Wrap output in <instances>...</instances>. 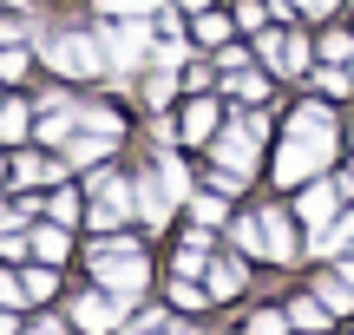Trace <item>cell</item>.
I'll list each match as a JSON object with an SVG mask.
<instances>
[{
	"label": "cell",
	"mask_w": 354,
	"mask_h": 335,
	"mask_svg": "<svg viewBox=\"0 0 354 335\" xmlns=\"http://www.w3.org/2000/svg\"><path fill=\"white\" fill-rule=\"evenodd\" d=\"M263 257H276V263L295 257V230H289V217H282V210H269V217H263Z\"/></svg>",
	"instance_id": "9"
},
{
	"label": "cell",
	"mask_w": 354,
	"mask_h": 335,
	"mask_svg": "<svg viewBox=\"0 0 354 335\" xmlns=\"http://www.w3.org/2000/svg\"><path fill=\"white\" fill-rule=\"evenodd\" d=\"M190 210H197V224H223V197H190Z\"/></svg>",
	"instance_id": "21"
},
{
	"label": "cell",
	"mask_w": 354,
	"mask_h": 335,
	"mask_svg": "<svg viewBox=\"0 0 354 335\" xmlns=\"http://www.w3.org/2000/svg\"><path fill=\"white\" fill-rule=\"evenodd\" d=\"M0 138H26V105H0Z\"/></svg>",
	"instance_id": "17"
},
{
	"label": "cell",
	"mask_w": 354,
	"mask_h": 335,
	"mask_svg": "<svg viewBox=\"0 0 354 335\" xmlns=\"http://www.w3.org/2000/svg\"><path fill=\"white\" fill-rule=\"evenodd\" d=\"M92 270H99V283L112 289V296H125V302L138 296L145 276H151V270H145V257H138L131 244H99V250H92Z\"/></svg>",
	"instance_id": "2"
},
{
	"label": "cell",
	"mask_w": 354,
	"mask_h": 335,
	"mask_svg": "<svg viewBox=\"0 0 354 335\" xmlns=\"http://www.w3.org/2000/svg\"><path fill=\"white\" fill-rule=\"evenodd\" d=\"M322 302H328L335 316H342V309H354V283H348V276H328V283H322Z\"/></svg>",
	"instance_id": "15"
},
{
	"label": "cell",
	"mask_w": 354,
	"mask_h": 335,
	"mask_svg": "<svg viewBox=\"0 0 354 335\" xmlns=\"http://www.w3.org/2000/svg\"><path fill=\"white\" fill-rule=\"evenodd\" d=\"M99 7H105V13H151L158 0H99Z\"/></svg>",
	"instance_id": "25"
},
{
	"label": "cell",
	"mask_w": 354,
	"mask_h": 335,
	"mask_svg": "<svg viewBox=\"0 0 354 335\" xmlns=\"http://www.w3.org/2000/svg\"><path fill=\"white\" fill-rule=\"evenodd\" d=\"M328 158H335V125H328V112H322V105H302V112H295L289 145H282V158H276V178H282V184H302V178H315Z\"/></svg>",
	"instance_id": "1"
},
{
	"label": "cell",
	"mask_w": 354,
	"mask_h": 335,
	"mask_svg": "<svg viewBox=\"0 0 354 335\" xmlns=\"http://www.w3.org/2000/svg\"><path fill=\"white\" fill-rule=\"evenodd\" d=\"M20 296V283H13V276H0V302H13Z\"/></svg>",
	"instance_id": "29"
},
{
	"label": "cell",
	"mask_w": 354,
	"mask_h": 335,
	"mask_svg": "<svg viewBox=\"0 0 354 335\" xmlns=\"http://www.w3.org/2000/svg\"><path fill=\"white\" fill-rule=\"evenodd\" d=\"M125 309H131L125 296H86V302H73V323L86 329V335H105V329H112Z\"/></svg>",
	"instance_id": "6"
},
{
	"label": "cell",
	"mask_w": 354,
	"mask_h": 335,
	"mask_svg": "<svg viewBox=\"0 0 354 335\" xmlns=\"http://www.w3.org/2000/svg\"><path fill=\"white\" fill-rule=\"evenodd\" d=\"M33 257H46V263H59V257H66V230H59V224L33 230Z\"/></svg>",
	"instance_id": "14"
},
{
	"label": "cell",
	"mask_w": 354,
	"mask_h": 335,
	"mask_svg": "<svg viewBox=\"0 0 354 335\" xmlns=\"http://www.w3.org/2000/svg\"><path fill=\"white\" fill-rule=\"evenodd\" d=\"M342 276H348V283H354V257H348V263H342Z\"/></svg>",
	"instance_id": "31"
},
{
	"label": "cell",
	"mask_w": 354,
	"mask_h": 335,
	"mask_svg": "<svg viewBox=\"0 0 354 335\" xmlns=\"http://www.w3.org/2000/svg\"><path fill=\"white\" fill-rule=\"evenodd\" d=\"M216 165H223V171H236V178H250V165H256V125L223 132V138H216Z\"/></svg>",
	"instance_id": "5"
},
{
	"label": "cell",
	"mask_w": 354,
	"mask_h": 335,
	"mask_svg": "<svg viewBox=\"0 0 354 335\" xmlns=\"http://www.w3.org/2000/svg\"><path fill=\"white\" fill-rule=\"evenodd\" d=\"M230 92H236L243 105H263V92H269V86H263L256 73H236V86H230Z\"/></svg>",
	"instance_id": "18"
},
{
	"label": "cell",
	"mask_w": 354,
	"mask_h": 335,
	"mask_svg": "<svg viewBox=\"0 0 354 335\" xmlns=\"http://www.w3.org/2000/svg\"><path fill=\"white\" fill-rule=\"evenodd\" d=\"M171 302H177V309H203V296H197L190 283H177V289H171Z\"/></svg>",
	"instance_id": "28"
},
{
	"label": "cell",
	"mask_w": 354,
	"mask_h": 335,
	"mask_svg": "<svg viewBox=\"0 0 354 335\" xmlns=\"http://www.w3.org/2000/svg\"><path fill=\"white\" fill-rule=\"evenodd\" d=\"M295 7H308V13H328V7H335V0H295Z\"/></svg>",
	"instance_id": "30"
},
{
	"label": "cell",
	"mask_w": 354,
	"mask_h": 335,
	"mask_svg": "<svg viewBox=\"0 0 354 335\" xmlns=\"http://www.w3.org/2000/svg\"><path fill=\"white\" fill-rule=\"evenodd\" d=\"M46 60L59 66V73H73V79H86V73H99V60H105V53L92 46L86 33H66V39H46Z\"/></svg>",
	"instance_id": "4"
},
{
	"label": "cell",
	"mask_w": 354,
	"mask_h": 335,
	"mask_svg": "<svg viewBox=\"0 0 354 335\" xmlns=\"http://www.w3.org/2000/svg\"><path fill=\"white\" fill-rule=\"evenodd\" d=\"M138 335H158V329H138Z\"/></svg>",
	"instance_id": "34"
},
{
	"label": "cell",
	"mask_w": 354,
	"mask_h": 335,
	"mask_svg": "<svg viewBox=\"0 0 354 335\" xmlns=\"http://www.w3.org/2000/svg\"><path fill=\"white\" fill-rule=\"evenodd\" d=\"M210 289H216V296H236V289H243V270H236V263H216V270H210Z\"/></svg>",
	"instance_id": "16"
},
{
	"label": "cell",
	"mask_w": 354,
	"mask_h": 335,
	"mask_svg": "<svg viewBox=\"0 0 354 335\" xmlns=\"http://www.w3.org/2000/svg\"><path fill=\"white\" fill-rule=\"evenodd\" d=\"M210 132H216V105L210 99H197V105H190V112H184V138H210Z\"/></svg>",
	"instance_id": "12"
},
{
	"label": "cell",
	"mask_w": 354,
	"mask_h": 335,
	"mask_svg": "<svg viewBox=\"0 0 354 335\" xmlns=\"http://www.w3.org/2000/svg\"><path fill=\"white\" fill-rule=\"evenodd\" d=\"M197 39H210V46H216V39H230V20H223V13H203V20H197Z\"/></svg>",
	"instance_id": "20"
},
{
	"label": "cell",
	"mask_w": 354,
	"mask_h": 335,
	"mask_svg": "<svg viewBox=\"0 0 354 335\" xmlns=\"http://www.w3.org/2000/svg\"><path fill=\"white\" fill-rule=\"evenodd\" d=\"M33 335H59V329H53V323H39V329H33Z\"/></svg>",
	"instance_id": "32"
},
{
	"label": "cell",
	"mask_w": 354,
	"mask_h": 335,
	"mask_svg": "<svg viewBox=\"0 0 354 335\" xmlns=\"http://www.w3.org/2000/svg\"><path fill=\"white\" fill-rule=\"evenodd\" d=\"M263 60L276 66V73H302V66H308V46H302L295 33H269V39H263Z\"/></svg>",
	"instance_id": "8"
},
{
	"label": "cell",
	"mask_w": 354,
	"mask_h": 335,
	"mask_svg": "<svg viewBox=\"0 0 354 335\" xmlns=\"http://www.w3.org/2000/svg\"><path fill=\"white\" fill-rule=\"evenodd\" d=\"M322 53H328V60H354V39L348 33H328V39H322Z\"/></svg>",
	"instance_id": "23"
},
{
	"label": "cell",
	"mask_w": 354,
	"mask_h": 335,
	"mask_svg": "<svg viewBox=\"0 0 354 335\" xmlns=\"http://www.w3.org/2000/svg\"><path fill=\"white\" fill-rule=\"evenodd\" d=\"M46 210H53V224H73V217H79V197H73V191H66V197H53V204H46Z\"/></svg>",
	"instance_id": "22"
},
{
	"label": "cell",
	"mask_w": 354,
	"mask_h": 335,
	"mask_svg": "<svg viewBox=\"0 0 354 335\" xmlns=\"http://www.w3.org/2000/svg\"><path fill=\"white\" fill-rule=\"evenodd\" d=\"M335 204H342V184H308V191L295 197V210H302L315 230H322V224H335Z\"/></svg>",
	"instance_id": "7"
},
{
	"label": "cell",
	"mask_w": 354,
	"mask_h": 335,
	"mask_svg": "<svg viewBox=\"0 0 354 335\" xmlns=\"http://www.w3.org/2000/svg\"><path fill=\"white\" fill-rule=\"evenodd\" d=\"M99 39H105V60H112V66H125V73L145 60V53H151V33L138 26V13H125V26H105Z\"/></svg>",
	"instance_id": "3"
},
{
	"label": "cell",
	"mask_w": 354,
	"mask_h": 335,
	"mask_svg": "<svg viewBox=\"0 0 354 335\" xmlns=\"http://www.w3.org/2000/svg\"><path fill=\"white\" fill-rule=\"evenodd\" d=\"M105 145H112V132H92V138H73V145H66V158H73V165H99Z\"/></svg>",
	"instance_id": "13"
},
{
	"label": "cell",
	"mask_w": 354,
	"mask_h": 335,
	"mask_svg": "<svg viewBox=\"0 0 354 335\" xmlns=\"http://www.w3.org/2000/svg\"><path fill=\"white\" fill-rule=\"evenodd\" d=\"M315 250H322V257H335V250H354V217L322 224V230H315Z\"/></svg>",
	"instance_id": "10"
},
{
	"label": "cell",
	"mask_w": 354,
	"mask_h": 335,
	"mask_svg": "<svg viewBox=\"0 0 354 335\" xmlns=\"http://www.w3.org/2000/svg\"><path fill=\"white\" fill-rule=\"evenodd\" d=\"M250 335H282V316H276V309H263V316L250 323Z\"/></svg>",
	"instance_id": "26"
},
{
	"label": "cell",
	"mask_w": 354,
	"mask_h": 335,
	"mask_svg": "<svg viewBox=\"0 0 354 335\" xmlns=\"http://www.w3.org/2000/svg\"><path fill=\"white\" fill-rule=\"evenodd\" d=\"M184 7H210V0H184Z\"/></svg>",
	"instance_id": "33"
},
{
	"label": "cell",
	"mask_w": 354,
	"mask_h": 335,
	"mask_svg": "<svg viewBox=\"0 0 354 335\" xmlns=\"http://www.w3.org/2000/svg\"><path fill=\"white\" fill-rule=\"evenodd\" d=\"M13 171H20L26 184H33V178H53V165H46V158H20V165H13Z\"/></svg>",
	"instance_id": "24"
},
{
	"label": "cell",
	"mask_w": 354,
	"mask_h": 335,
	"mask_svg": "<svg viewBox=\"0 0 354 335\" xmlns=\"http://www.w3.org/2000/svg\"><path fill=\"white\" fill-rule=\"evenodd\" d=\"M289 323L295 329H322V323H328V302H322V296H295L289 302Z\"/></svg>",
	"instance_id": "11"
},
{
	"label": "cell",
	"mask_w": 354,
	"mask_h": 335,
	"mask_svg": "<svg viewBox=\"0 0 354 335\" xmlns=\"http://www.w3.org/2000/svg\"><path fill=\"white\" fill-rule=\"evenodd\" d=\"M158 178H165L171 197H190V178H184V165H177V158H165V171H158Z\"/></svg>",
	"instance_id": "19"
},
{
	"label": "cell",
	"mask_w": 354,
	"mask_h": 335,
	"mask_svg": "<svg viewBox=\"0 0 354 335\" xmlns=\"http://www.w3.org/2000/svg\"><path fill=\"white\" fill-rule=\"evenodd\" d=\"M26 73V53H0V79H20Z\"/></svg>",
	"instance_id": "27"
}]
</instances>
